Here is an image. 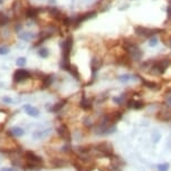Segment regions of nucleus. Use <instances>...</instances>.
Instances as JSON below:
<instances>
[{
  "label": "nucleus",
  "mask_w": 171,
  "mask_h": 171,
  "mask_svg": "<svg viewBox=\"0 0 171 171\" xmlns=\"http://www.w3.org/2000/svg\"><path fill=\"white\" fill-rule=\"evenodd\" d=\"M0 171H18V170L15 169V168H2Z\"/></svg>",
  "instance_id": "obj_37"
},
{
  "label": "nucleus",
  "mask_w": 171,
  "mask_h": 171,
  "mask_svg": "<svg viewBox=\"0 0 171 171\" xmlns=\"http://www.w3.org/2000/svg\"><path fill=\"white\" fill-rule=\"evenodd\" d=\"M38 55L40 56V57H43V58H46V57H48V55H49V51H48L47 48H40L38 51Z\"/></svg>",
  "instance_id": "obj_27"
},
{
  "label": "nucleus",
  "mask_w": 171,
  "mask_h": 171,
  "mask_svg": "<svg viewBox=\"0 0 171 171\" xmlns=\"http://www.w3.org/2000/svg\"><path fill=\"white\" fill-rule=\"evenodd\" d=\"M48 133H49V130H45V131H37L33 134V137L36 138V139H40V138L46 137Z\"/></svg>",
  "instance_id": "obj_24"
},
{
  "label": "nucleus",
  "mask_w": 171,
  "mask_h": 171,
  "mask_svg": "<svg viewBox=\"0 0 171 171\" xmlns=\"http://www.w3.org/2000/svg\"><path fill=\"white\" fill-rule=\"evenodd\" d=\"M4 125L2 123H0V132L1 131H4Z\"/></svg>",
  "instance_id": "obj_39"
},
{
  "label": "nucleus",
  "mask_w": 171,
  "mask_h": 171,
  "mask_svg": "<svg viewBox=\"0 0 171 171\" xmlns=\"http://www.w3.org/2000/svg\"><path fill=\"white\" fill-rule=\"evenodd\" d=\"M101 66H102V60L94 57L92 59V62H91V68H92V75H93V77H94V73L97 72Z\"/></svg>",
  "instance_id": "obj_14"
},
{
  "label": "nucleus",
  "mask_w": 171,
  "mask_h": 171,
  "mask_svg": "<svg viewBox=\"0 0 171 171\" xmlns=\"http://www.w3.org/2000/svg\"><path fill=\"white\" fill-rule=\"evenodd\" d=\"M57 134L59 135L62 140H64L66 142H71V140H72V135H71L68 126L66 124H60L59 126L57 128Z\"/></svg>",
  "instance_id": "obj_7"
},
{
  "label": "nucleus",
  "mask_w": 171,
  "mask_h": 171,
  "mask_svg": "<svg viewBox=\"0 0 171 171\" xmlns=\"http://www.w3.org/2000/svg\"><path fill=\"white\" fill-rule=\"evenodd\" d=\"M160 138H161V135H160V133H158V132H154L153 134H152V140H153L154 143H158L159 140H160Z\"/></svg>",
  "instance_id": "obj_30"
},
{
  "label": "nucleus",
  "mask_w": 171,
  "mask_h": 171,
  "mask_svg": "<svg viewBox=\"0 0 171 171\" xmlns=\"http://www.w3.org/2000/svg\"><path fill=\"white\" fill-rule=\"evenodd\" d=\"M169 170V164L168 163H162L158 166V171H168Z\"/></svg>",
  "instance_id": "obj_29"
},
{
  "label": "nucleus",
  "mask_w": 171,
  "mask_h": 171,
  "mask_svg": "<svg viewBox=\"0 0 171 171\" xmlns=\"http://www.w3.org/2000/svg\"><path fill=\"white\" fill-rule=\"evenodd\" d=\"M130 78H131V76H130V75H122V76L119 77V80H120L121 82H123V83H124V82H128Z\"/></svg>",
  "instance_id": "obj_35"
},
{
  "label": "nucleus",
  "mask_w": 171,
  "mask_h": 171,
  "mask_svg": "<svg viewBox=\"0 0 171 171\" xmlns=\"http://www.w3.org/2000/svg\"><path fill=\"white\" fill-rule=\"evenodd\" d=\"M2 101H4V103H11L13 102V100H11L10 97H4L2 98Z\"/></svg>",
  "instance_id": "obj_38"
},
{
  "label": "nucleus",
  "mask_w": 171,
  "mask_h": 171,
  "mask_svg": "<svg viewBox=\"0 0 171 171\" xmlns=\"http://www.w3.org/2000/svg\"><path fill=\"white\" fill-rule=\"evenodd\" d=\"M140 80L142 81V83H143V85L146 86V87H148V88H150V90L152 91H157L160 88V86H159V84H157V83H154V82H151V81H146V80H144L143 77L140 76Z\"/></svg>",
  "instance_id": "obj_16"
},
{
  "label": "nucleus",
  "mask_w": 171,
  "mask_h": 171,
  "mask_svg": "<svg viewBox=\"0 0 171 171\" xmlns=\"http://www.w3.org/2000/svg\"><path fill=\"white\" fill-rule=\"evenodd\" d=\"M25 162L26 167L28 169H37L44 164L43 159L33 151H26L25 152Z\"/></svg>",
  "instance_id": "obj_1"
},
{
  "label": "nucleus",
  "mask_w": 171,
  "mask_h": 171,
  "mask_svg": "<svg viewBox=\"0 0 171 171\" xmlns=\"http://www.w3.org/2000/svg\"><path fill=\"white\" fill-rule=\"evenodd\" d=\"M166 103L168 104V106L171 107V92L166 94Z\"/></svg>",
  "instance_id": "obj_34"
},
{
  "label": "nucleus",
  "mask_w": 171,
  "mask_h": 171,
  "mask_svg": "<svg viewBox=\"0 0 171 171\" xmlns=\"http://www.w3.org/2000/svg\"><path fill=\"white\" fill-rule=\"evenodd\" d=\"M124 48H125V51L129 53L130 57H131L133 60L139 62V60L142 59V57H143V51H142V49L138 46L137 44L125 43L124 44Z\"/></svg>",
  "instance_id": "obj_3"
},
{
  "label": "nucleus",
  "mask_w": 171,
  "mask_h": 171,
  "mask_svg": "<svg viewBox=\"0 0 171 171\" xmlns=\"http://www.w3.org/2000/svg\"><path fill=\"white\" fill-rule=\"evenodd\" d=\"M9 53V48L6 47V46H1L0 47V55H6Z\"/></svg>",
  "instance_id": "obj_33"
},
{
  "label": "nucleus",
  "mask_w": 171,
  "mask_h": 171,
  "mask_svg": "<svg viewBox=\"0 0 171 171\" xmlns=\"http://www.w3.org/2000/svg\"><path fill=\"white\" fill-rule=\"evenodd\" d=\"M74 166H75V169H76L77 171H90L88 169H86V168L82 167L80 163H74Z\"/></svg>",
  "instance_id": "obj_32"
},
{
  "label": "nucleus",
  "mask_w": 171,
  "mask_h": 171,
  "mask_svg": "<svg viewBox=\"0 0 171 171\" xmlns=\"http://www.w3.org/2000/svg\"><path fill=\"white\" fill-rule=\"evenodd\" d=\"M135 34L142 37H149L151 38L153 35L159 34V31H162V29H157V28H148V27H143V26H137L134 28Z\"/></svg>",
  "instance_id": "obj_6"
},
{
  "label": "nucleus",
  "mask_w": 171,
  "mask_h": 171,
  "mask_svg": "<svg viewBox=\"0 0 171 171\" xmlns=\"http://www.w3.org/2000/svg\"><path fill=\"white\" fill-rule=\"evenodd\" d=\"M73 48V37L68 36L65 42L62 43V62H60V66L66 65L69 63V55Z\"/></svg>",
  "instance_id": "obj_2"
},
{
  "label": "nucleus",
  "mask_w": 171,
  "mask_h": 171,
  "mask_svg": "<svg viewBox=\"0 0 171 171\" xmlns=\"http://www.w3.org/2000/svg\"><path fill=\"white\" fill-rule=\"evenodd\" d=\"M34 37H35V35L29 33V31H24V33H22V34L19 35V38L24 39L25 42H29V40H31Z\"/></svg>",
  "instance_id": "obj_22"
},
{
  "label": "nucleus",
  "mask_w": 171,
  "mask_h": 171,
  "mask_svg": "<svg viewBox=\"0 0 171 171\" xmlns=\"http://www.w3.org/2000/svg\"><path fill=\"white\" fill-rule=\"evenodd\" d=\"M122 112H115V113H113V115H111V119H112V123H116L117 121H120L122 119Z\"/></svg>",
  "instance_id": "obj_26"
},
{
  "label": "nucleus",
  "mask_w": 171,
  "mask_h": 171,
  "mask_svg": "<svg viewBox=\"0 0 171 171\" xmlns=\"http://www.w3.org/2000/svg\"><path fill=\"white\" fill-rule=\"evenodd\" d=\"M40 11V8H35V7H28L26 9V17L28 18H33V19H36L38 17V13Z\"/></svg>",
  "instance_id": "obj_13"
},
{
  "label": "nucleus",
  "mask_w": 171,
  "mask_h": 171,
  "mask_svg": "<svg viewBox=\"0 0 171 171\" xmlns=\"http://www.w3.org/2000/svg\"><path fill=\"white\" fill-rule=\"evenodd\" d=\"M29 77H30V73L28 71H26L24 68H19L13 73V82L15 83H20V82L28 80Z\"/></svg>",
  "instance_id": "obj_8"
},
{
  "label": "nucleus",
  "mask_w": 171,
  "mask_h": 171,
  "mask_svg": "<svg viewBox=\"0 0 171 171\" xmlns=\"http://www.w3.org/2000/svg\"><path fill=\"white\" fill-rule=\"evenodd\" d=\"M95 151L98 152V154L104 155V157H112L114 151H113V146L110 142H100L94 146Z\"/></svg>",
  "instance_id": "obj_4"
},
{
  "label": "nucleus",
  "mask_w": 171,
  "mask_h": 171,
  "mask_svg": "<svg viewBox=\"0 0 171 171\" xmlns=\"http://www.w3.org/2000/svg\"><path fill=\"white\" fill-rule=\"evenodd\" d=\"M13 11L17 17H19L20 15H22V4L20 1H17V0H16V1H13Z\"/></svg>",
  "instance_id": "obj_17"
},
{
  "label": "nucleus",
  "mask_w": 171,
  "mask_h": 171,
  "mask_svg": "<svg viewBox=\"0 0 171 171\" xmlns=\"http://www.w3.org/2000/svg\"><path fill=\"white\" fill-rule=\"evenodd\" d=\"M167 13L169 18H171V0L168 1V7H167Z\"/></svg>",
  "instance_id": "obj_36"
},
{
  "label": "nucleus",
  "mask_w": 171,
  "mask_h": 171,
  "mask_svg": "<svg viewBox=\"0 0 171 171\" xmlns=\"http://www.w3.org/2000/svg\"><path fill=\"white\" fill-rule=\"evenodd\" d=\"M155 45H158V39L154 38V37H151L149 40V46H151V47H154Z\"/></svg>",
  "instance_id": "obj_31"
},
{
  "label": "nucleus",
  "mask_w": 171,
  "mask_h": 171,
  "mask_svg": "<svg viewBox=\"0 0 171 171\" xmlns=\"http://www.w3.org/2000/svg\"><path fill=\"white\" fill-rule=\"evenodd\" d=\"M54 77L53 75H47V76L43 77V88H46L48 86H51V84L53 83Z\"/></svg>",
  "instance_id": "obj_23"
},
{
  "label": "nucleus",
  "mask_w": 171,
  "mask_h": 171,
  "mask_svg": "<svg viewBox=\"0 0 171 171\" xmlns=\"http://www.w3.org/2000/svg\"><path fill=\"white\" fill-rule=\"evenodd\" d=\"M2 2H4V0H0V4H2Z\"/></svg>",
  "instance_id": "obj_40"
},
{
  "label": "nucleus",
  "mask_w": 171,
  "mask_h": 171,
  "mask_svg": "<svg viewBox=\"0 0 171 171\" xmlns=\"http://www.w3.org/2000/svg\"><path fill=\"white\" fill-rule=\"evenodd\" d=\"M9 133L11 134V135H13V137H22L24 134H25V131H24V129L22 128H18V126H15V128L10 129L9 130Z\"/></svg>",
  "instance_id": "obj_19"
},
{
  "label": "nucleus",
  "mask_w": 171,
  "mask_h": 171,
  "mask_svg": "<svg viewBox=\"0 0 171 171\" xmlns=\"http://www.w3.org/2000/svg\"><path fill=\"white\" fill-rule=\"evenodd\" d=\"M80 107H81L82 110H84V111H90L91 109H92V103L86 98V96L84 94H83L81 102H80Z\"/></svg>",
  "instance_id": "obj_15"
},
{
  "label": "nucleus",
  "mask_w": 171,
  "mask_h": 171,
  "mask_svg": "<svg viewBox=\"0 0 171 171\" xmlns=\"http://www.w3.org/2000/svg\"><path fill=\"white\" fill-rule=\"evenodd\" d=\"M130 109H133V110H140L142 107L144 106V104L143 102L141 101H134V100H131V101H129V105H128Z\"/></svg>",
  "instance_id": "obj_18"
},
{
  "label": "nucleus",
  "mask_w": 171,
  "mask_h": 171,
  "mask_svg": "<svg viewBox=\"0 0 171 171\" xmlns=\"http://www.w3.org/2000/svg\"><path fill=\"white\" fill-rule=\"evenodd\" d=\"M22 109L26 111V113L28 114L29 116H33V117H38L39 116V111L38 109H36L33 105H29V104H26L22 106Z\"/></svg>",
  "instance_id": "obj_12"
},
{
  "label": "nucleus",
  "mask_w": 171,
  "mask_h": 171,
  "mask_svg": "<svg viewBox=\"0 0 171 171\" xmlns=\"http://www.w3.org/2000/svg\"><path fill=\"white\" fill-rule=\"evenodd\" d=\"M157 119H159L160 121L163 122H167V121L171 120V113L170 112H160L159 114H157Z\"/></svg>",
  "instance_id": "obj_20"
},
{
  "label": "nucleus",
  "mask_w": 171,
  "mask_h": 171,
  "mask_svg": "<svg viewBox=\"0 0 171 171\" xmlns=\"http://www.w3.org/2000/svg\"><path fill=\"white\" fill-rule=\"evenodd\" d=\"M169 42H170V47H171V37H170V40H169Z\"/></svg>",
  "instance_id": "obj_41"
},
{
  "label": "nucleus",
  "mask_w": 171,
  "mask_h": 171,
  "mask_svg": "<svg viewBox=\"0 0 171 171\" xmlns=\"http://www.w3.org/2000/svg\"><path fill=\"white\" fill-rule=\"evenodd\" d=\"M171 60L169 58H163V59H160L158 62H154L152 66H151V71L154 72L155 74H163L167 68L170 66Z\"/></svg>",
  "instance_id": "obj_5"
},
{
  "label": "nucleus",
  "mask_w": 171,
  "mask_h": 171,
  "mask_svg": "<svg viewBox=\"0 0 171 171\" xmlns=\"http://www.w3.org/2000/svg\"><path fill=\"white\" fill-rule=\"evenodd\" d=\"M9 22V18L4 15V13H1L0 11V27H2V26H6L8 24Z\"/></svg>",
  "instance_id": "obj_25"
},
{
  "label": "nucleus",
  "mask_w": 171,
  "mask_h": 171,
  "mask_svg": "<svg viewBox=\"0 0 171 171\" xmlns=\"http://www.w3.org/2000/svg\"><path fill=\"white\" fill-rule=\"evenodd\" d=\"M47 10L49 11V13H51V16L55 18V19H57V20L63 22V20H64V18L66 17V16H64V15L62 13V11H60L59 9L55 8V7H49V8H47Z\"/></svg>",
  "instance_id": "obj_11"
},
{
  "label": "nucleus",
  "mask_w": 171,
  "mask_h": 171,
  "mask_svg": "<svg viewBox=\"0 0 171 171\" xmlns=\"http://www.w3.org/2000/svg\"><path fill=\"white\" fill-rule=\"evenodd\" d=\"M26 62H27V60H26L25 57H19V58L16 60V65L19 66V67H24L26 65Z\"/></svg>",
  "instance_id": "obj_28"
},
{
  "label": "nucleus",
  "mask_w": 171,
  "mask_h": 171,
  "mask_svg": "<svg viewBox=\"0 0 171 171\" xmlns=\"http://www.w3.org/2000/svg\"><path fill=\"white\" fill-rule=\"evenodd\" d=\"M60 67L64 69V71H67L71 75H73V77L75 78V80H77V81H81V75H80V73H78L77 67L75 66V65L68 63V64L63 65V66H60Z\"/></svg>",
  "instance_id": "obj_10"
},
{
  "label": "nucleus",
  "mask_w": 171,
  "mask_h": 171,
  "mask_svg": "<svg viewBox=\"0 0 171 171\" xmlns=\"http://www.w3.org/2000/svg\"><path fill=\"white\" fill-rule=\"evenodd\" d=\"M67 102V100H63V101H60V102L56 103L54 106L51 107V109H49V111L51 112H54V113H56V112H58L59 110H62L63 107H64L65 103Z\"/></svg>",
  "instance_id": "obj_21"
},
{
  "label": "nucleus",
  "mask_w": 171,
  "mask_h": 171,
  "mask_svg": "<svg viewBox=\"0 0 171 171\" xmlns=\"http://www.w3.org/2000/svg\"><path fill=\"white\" fill-rule=\"evenodd\" d=\"M96 16V11H88L86 13H82V15H77V17L75 19H73V24L75 27L80 26L83 22L85 20H88L91 18H93Z\"/></svg>",
  "instance_id": "obj_9"
}]
</instances>
